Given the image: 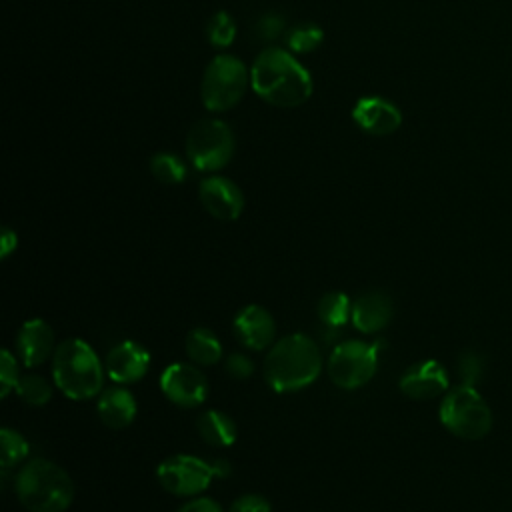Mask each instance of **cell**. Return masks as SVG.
Wrapping results in <instances>:
<instances>
[{"label": "cell", "instance_id": "cell-1", "mask_svg": "<svg viewBox=\"0 0 512 512\" xmlns=\"http://www.w3.org/2000/svg\"><path fill=\"white\" fill-rule=\"evenodd\" d=\"M250 86L264 102L276 108L302 106L314 90L310 72L290 50L270 46L252 62Z\"/></svg>", "mask_w": 512, "mask_h": 512}, {"label": "cell", "instance_id": "cell-2", "mask_svg": "<svg viewBox=\"0 0 512 512\" xmlns=\"http://www.w3.org/2000/svg\"><path fill=\"white\" fill-rule=\"evenodd\" d=\"M322 368L316 342L304 334L282 338L264 360V378L276 392H294L312 384Z\"/></svg>", "mask_w": 512, "mask_h": 512}, {"label": "cell", "instance_id": "cell-3", "mask_svg": "<svg viewBox=\"0 0 512 512\" xmlns=\"http://www.w3.org/2000/svg\"><path fill=\"white\" fill-rule=\"evenodd\" d=\"M16 496L30 512H64L74 500V484L58 464L34 458L16 478Z\"/></svg>", "mask_w": 512, "mask_h": 512}, {"label": "cell", "instance_id": "cell-4", "mask_svg": "<svg viewBox=\"0 0 512 512\" xmlns=\"http://www.w3.org/2000/svg\"><path fill=\"white\" fill-rule=\"evenodd\" d=\"M52 376L72 400H88L102 388V366L94 350L78 338L62 342L54 352Z\"/></svg>", "mask_w": 512, "mask_h": 512}, {"label": "cell", "instance_id": "cell-5", "mask_svg": "<svg viewBox=\"0 0 512 512\" xmlns=\"http://www.w3.org/2000/svg\"><path fill=\"white\" fill-rule=\"evenodd\" d=\"M250 84V70L232 54H218L204 70L200 84V98L206 110L226 112L234 108L246 94Z\"/></svg>", "mask_w": 512, "mask_h": 512}, {"label": "cell", "instance_id": "cell-6", "mask_svg": "<svg viewBox=\"0 0 512 512\" xmlns=\"http://www.w3.org/2000/svg\"><path fill=\"white\" fill-rule=\"evenodd\" d=\"M440 422L458 438L478 440L490 432L492 412L476 386L458 384L442 398Z\"/></svg>", "mask_w": 512, "mask_h": 512}, {"label": "cell", "instance_id": "cell-7", "mask_svg": "<svg viewBox=\"0 0 512 512\" xmlns=\"http://www.w3.org/2000/svg\"><path fill=\"white\" fill-rule=\"evenodd\" d=\"M234 134L230 126L218 118L198 120L186 136V156L200 172H216L234 156Z\"/></svg>", "mask_w": 512, "mask_h": 512}, {"label": "cell", "instance_id": "cell-8", "mask_svg": "<svg viewBox=\"0 0 512 512\" xmlns=\"http://www.w3.org/2000/svg\"><path fill=\"white\" fill-rule=\"evenodd\" d=\"M380 344L382 342H376L372 346L360 340H350L336 346L328 360L330 380L344 390L364 386L378 368Z\"/></svg>", "mask_w": 512, "mask_h": 512}, {"label": "cell", "instance_id": "cell-9", "mask_svg": "<svg viewBox=\"0 0 512 512\" xmlns=\"http://www.w3.org/2000/svg\"><path fill=\"white\" fill-rule=\"evenodd\" d=\"M158 482L162 484L164 490L176 496H194L208 488V484L214 478V468L212 464L188 456V454H176L166 458L158 468H156Z\"/></svg>", "mask_w": 512, "mask_h": 512}, {"label": "cell", "instance_id": "cell-10", "mask_svg": "<svg viewBox=\"0 0 512 512\" xmlns=\"http://www.w3.org/2000/svg\"><path fill=\"white\" fill-rule=\"evenodd\" d=\"M160 388L170 402L182 408L198 406L208 396V382L204 374L190 364L168 366L160 376Z\"/></svg>", "mask_w": 512, "mask_h": 512}, {"label": "cell", "instance_id": "cell-11", "mask_svg": "<svg viewBox=\"0 0 512 512\" xmlns=\"http://www.w3.org/2000/svg\"><path fill=\"white\" fill-rule=\"evenodd\" d=\"M352 118L362 132L372 136H388L402 124L400 108L380 96H362L352 108Z\"/></svg>", "mask_w": 512, "mask_h": 512}, {"label": "cell", "instance_id": "cell-12", "mask_svg": "<svg viewBox=\"0 0 512 512\" xmlns=\"http://www.w3.org/2000/svg\"><path fill=\"white\" fill-rule=\"evenodd\" d=\"M200 202L218 220H236L244 208L242 190L224 176H208L200 182Z\"/></svg>", "mask_w": 512, "mask_h": 512}, {"label": "cell", "instance_id": "cell-13", "mask_svg": "<svg viewBox=\"0 0 512 512\" xmlns=\"http://www.w3.org/2000/svg\"><path fill=\"white\" fill-rule=\"evenodd\" d=\"M400 390L414 400H430L448 390V374L436 360H424L408 368L400 380Z\"/></svg>", "mask_w": 512, "mask_h": 512}, {"label": "cell", "instance_id": "cell-14", "mask_svg": "<svg viewBox=\"0 0 512 512\" xmlns=\"http://www.w3.org/2000/svg\"><path fill=\"white\" fill-rule=\"evenodd\" d=\"M148 366H150L148 352L132 340L120 342L106 356V372L114 382H120V384L138 382L148 372Z\"/></svg>", "mask_w": 512, "mask_h": 512}, {"label": "cell", "instance_id": "cell-15", "mask_svg": "<svg viewBox=\"0 0 512 512\" xmlns=\"http://www.w3.org/2000/svg\"><path fill=\"white\" fill-rule=\"evenodd\" d=\"M234 332L246 348L264 350L270 346L274 338L276 324L266 308L250 304L244 310H240V314L234 318Z\"/></svg>", "mask_w": 512, "mask_h": 512}, {"label": "cell", "instance_id": "cell-16", "mask_svg": "<svg viewBox=\"0 0 512 512\" xmlns=\"http://www.w3.org/2000/svg\"><path fill=\"white\" fill-rule=\"evenodd\" d=\"M54 346V334L52 328L44 320H28L22 324L18 332V350L20 358L28 368L42 364Z\"/></svg>", "mask_w": 512, "mask_h": 512}, {"label": "cell", "instance_id": "cell-17", "mask_svg": "<svg viewBox=\"0 0 512 512\" xmlns=\"http://www.w3.org/2000/svg\"><path fill=\"white\" fill-rule=\"evenodd\" d=\"M392 318V302L384 292H366L352 304V322L360 332L382 330Z\"/></svg>", "mask_w": 512, "mask_h": 512}, {"label": "cell", "instance_id": "cell-18", "mask_svg": "<svg viewBox=\"0 0 512 512\" xmlns=\"http://www.w3.org/2000/svg\"><path fill=\"white\" fill-rule=\"evenodd\" d=\"M98 416L100 420L114 430L126 428L132 424L134 416H136V400L128 390L122 388H110L106 392H102V396L98 398Z\"/></svg>", "mask_w": 512, "mask_h": 512}, {"label": "cell", "instance_id": "cell-19", "mask_svg": "<svg viewBox=\"0 0 512 512\" xmlns=\"http://www.w3.org/2000/svg\"><path fill=\"white\" fill-rule=\"evenodd\" d=\"M196 430L210 446H218V448L232 446L238 434L234 420L218 410L202 412L196 420Z\"/></svg>", "mask_w": 512, "mask_h": 512}, {"label": "cell", "instance_id": "cell-20", "mask_svg": "<svg viewBox=\"0 0 512 512\" xmlns=\"http://www.w3.org/2000/svg\"><path fill=\"white\" fill-rule=\"evenodd\" d=\"M186 352L198 364H216L222 356V346L210 330L194 328L186 336Z\"/></svg>", "mask_w": 512, "mask_h": 512}, {"label": "cell", "instance_id": "cell-21", "mask_svg": "<svg viewBox=\"0 0 512 512\" xmlns=\"http://www.w3.org/2000/svg\"><path fill=\"white\" fill-rule=\"evenodd\" d=\"M150 172L162 184H180L186 178V164L170 152H158L150 158Z\"/></svg>", "mask_w": 512, "mask_h": 512}, {"label": "cell", "instance_id": "cell-22", "mask_svg": "<svg viewBox=\"0 0 512 512\" xmlns=\"http://www.w3.org/2000/svg\"><path fill=\"white\" fill-rule=\"evenodd\" d=\"M28 450L30 446L20 432L12 428L0 430V466L2 468H12L20 464L28 456Z\"/></svg>", "mask_w": 512, "mask_h": 512}, {"label": "cell", "instance_id": "cell-23", "mask_svg": "<svg viewBox=\"0 0 512 512\" xmlns=\"http://www.w3.org/2000/svg\"><path fill=\"white\" fill-rule=\"evenodd\" d=\"M318 316L328 326H342L350 316V300L344 292H328L318 302Z\"/></svg>", "mask_w": 512, "mask_h": 512}, {"label": "cell", "instance_id": "cell-24", "mask_svg": "<svg viewBox=\"0 0 512 512\" xmlns=\"http://www.w3.org/2000/svg\"><path fill=\"white\" fill-rule=\"evenodd\" d=\"M206 36H208V42L214 48H218V50L228 48L234 42V38H236V22H234V18L228 12H224V10L216 12L208 20Z\"/></svg>", "mask_w": 512, "mask_h": 512}, {"label": "cell", "instance_id": "cell-25", "mask_svg": "<svg viewBox=\"0 0 512 512\" xmlns=\"http://www.w3.org/2000/svg\"><path fill=\"white\" fill-rule=\"evenodd\" d=\"M322 40H324V32L316 24L294 26L286 36V44L290 52H298V54L314 52L322 44Z\"/></svg>", "mask_w": 512, "mask_h": 512}, {"label": "cell", "instance_id": "cell-26", "mask_svg": "<svg viewBox=\"0 0 512 512\" xmlns=\"http://www.w3.org/2000/svg\"><path fill=\"white\" fill-rule=\"evenodd\" d=\"M16 394L30 406H44L50 400V384L42 376H24L16 384Z\"/></svg>", "mask_w": 512, "mask_h": 512}, {"label": "cell", "instance_id": "cell-27", "mask_svg": "<svg viewBox=\"0 0 512 512\" xmlns=\"http://www.w3.org/2000/svg\"><path fill=\"white\" fill-rule=\"evenodd\" d=\"M484 372V358L476 352H464L458 360V374H460V384L476 386V382L482 378Z\"/></svg>", "mask_w": 512, "mask_h": 512}, {"label": "cell", "instance_id": "cell-28", "mask_svg": "<svg viewBox=\"0 0 512 512\" xmlns=\"http://www.w3.org/2000/svg\"><path fill=\"white\" fill-rule=\"evenodd\" d=\"M0 382H2V398L10 394L12 388L18 384V370H16V360L8 350H2V360H0Z\"/></svg>", "mask_w": 512, "mask_h": 512}, {"label": "cell", "instance_id": "cell-29", "mask_svg": "<svg viewBox=\"0 0 512 512\" xmlns=\"http://www.w3.org/2000/svg\"><path fill=\"white\" fill-rule=\"evenodd\" d=\"M230 512H272L270 502L260 494H244L236 498L230 506Z\"/></svg>", "mask_w": 512, "mask_h": 512}, {"label": "cell", "instance_id": "cell-30", "mask_svg": "<svg viewBox=\"0 0 512 512\" xmlns=\"http://www.w3.org/2000/svg\"><path fill=\"white\" fill-rule=\"evenodd\" d=\"M256 30L262 40H272V38L280 36V32L284 30V18L278 14H264L256 22Z\"/></svg>", "mask_w": 512, "mask_h": 512}, {"label": "cell", "instance_id": "cell-31", "mask_svg": "<svg viewBox=\"0 0 512 512\" xmlns=\"http://www.w3.org/2000/svg\"><path fill=\"white\" fill-rule=\"evenodd\" d=\"M226 370L232 378H238V380H244L252 374L254 370V364L248 356L244 354H230L228 360H226Z\"/></svg>", "mask_w": 512, "mask_h": 512}, {"label": "cell", "instance_id": "cell-32", "mask_svg": "<svg viewBox=\"0 0 512 512\" xmlns=\"http://www.w3.org/2000/svg\"><path fill=\"white\" fill-rule=\"evenodd\" d=\"M178 512H222V508L212 498H196L192 502H186Z\"/></svg>", "mask_w": 512, "mask_h": 512}, {"label": "cell", "instance_id": "cell-33", "mask_svg": "<svg viewBox=\"0 0 512 512\" xmlns=\"http://www.w3.org/2000/svg\"><path fill=\"white\" fill-rule=\"evenodd\" d=\"M18 246V238L16 232H12L10 228L2 230V248H0V258H8L10 252H14Z\"/></svg>", "mask_w": 512, "mask_h": 512}, {"label": "cell", "instance_id": "cell-34", "mask_svg": "<svg viewBox=\"0 0 512 512\" xmlns=\"http://www.w3.org/2000/svg\"><path fill=\"white\" fill-rule=\"evenodd\" d=\"M212 468H214V476H218V478H224V476H228V474H230V464H228V462H224V460L214 462V464H212Z\"/></svg>", "mask_w": 512, "mask_h": 512}]
</instances>
